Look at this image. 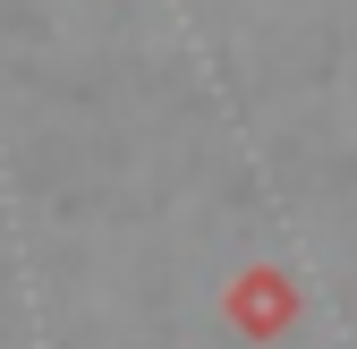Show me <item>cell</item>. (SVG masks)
<instances>
[{
	"label": "cell",
	"mask_w": 357,
	"mask_h": 349,
	"mask_svg": "<svg viewBox=\"0 0 357 349\" xmlns=\"http://www.w3.org/2000/svg\"><path fill=\"white\" fill-rule=\"evenodd\" d=\"M289 315H298V290H289V273L255 265V273H238V281H230V324H238V332L273 341V332H281Z\"/></svg>",
	"instance_id": "1"
}]
</instances>
